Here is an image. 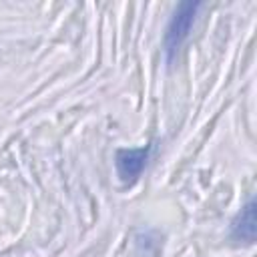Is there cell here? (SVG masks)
<instances>
[{
	"label": "cell",
	"mask_w": 257,
	"mask_h": 257,
	"mask_svg": "<svg viewBox=\"0 0 257 257\" xmlns=\"http://www.w3.org/2000/svg\"><path fill=\"white\" fill-rule=\"evenodd\" d=\"M201 4L199 2H181L175 10V14L171 16L169 20V26H167V32H165V52L167 56L171 58L179 48L181 44L187 40L193 24H195V18H197V12H199Z\"/></svg>",
	"instance_id": "6da1fadb"
},
{
	"label": "cell",
	"mask_w": 257,
	"mask_h": 257,
	"mask_svg": "<svg viewBox=\"0 0 257 257\" xmlns=\"http://www.w3.org/2000/svg\"><path fill=\"white\" fill-rule=\"evenodd\" d=\"M151 155V147H139V149H118L114 155L116 173L122 183H133L137 177H141L147 161Z\"/></svg>",
	"instance_id": "7a4b0ae2"
},
{
	"label": "cell",
	"mask_w": 257,
	"mask_h": 257,
	"mask_svg": "<svg viewBox=\"0 0 257 257\" xmlns=\"http://www.w3.org/2000/svg\"><path fill=\"white\" fill-rule=\"evenodd\" d=\"M231 231H233L235 239L249 241V243L253 241V237H255V203L253 201H249L243 207V211L237 215V219L233 221Z\"/></svg>",
	"instance_id": "3957f363"
}]
</instances>
